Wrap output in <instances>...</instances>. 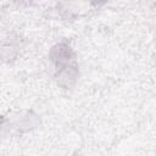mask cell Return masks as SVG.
Instances as JSON below:
<instances>
[{
    "instance_id": "1",
    "label": "cell",
    "mask_w": 156,
    "mask_h": 156,
    "mask_svg": "<svg viewBox=\"0 0 156 156\" xmlns=\"http://www.w3.org/2000/svg\"><path fill=\"white\" fill-rule=\"evenodd\" d=\"M49 60L52 65L54 71H57L72 63H76L77 56L72 45L68 41L62 40L51 46L49 51Z\"/></svg>"
},
{
    "instance_id": "2",
    "label": "cell",
    "mask_w": 156,
    "mask_h": 156,
    "mask_svg": "<svg viewBox=\"0 0 156 156\" xmlns=\"http://www.w3.org/2000/svg\"><path fill=\"white\" fill-rule=\"evenodd\" d=\"M55 74V79L56 83L63 88V89H71L74 87V84L78 80L79 77V67H78V62L72 63L67 67H63L61 69L54 71Z\"/></svg>"
},
{
    "instance_id": "3",
    "label": "cell",
    "mask_w": 156,
    "mask_h": 156,
    "mask_svg": "<svg viewBox=\"0 0 156 156\" xmlns=\"http://www.w3.org/2000/svg\"><path fill=\"white\" fill-rule=\"evenodd\" d=\"M88 1H89V4H90L91 6H94V7H101V6L106 5L110 0H88Z\"/></svg>"
},
{
    "instance_id": "4",
    "label": "cell",
    "mask_w": 156,
    "mask_h": 156,
    "mask_svg": "<svg viewBox=\"0 0 156 156\" xmlns=\"http://www.w3.org/2000/svg\"><path fill=\"white\" fill-rule=\"evenodd\" d=\"M150 1H152V2H154V4L156 5V0H150Z\"/></svg>"
}]
</instances>
